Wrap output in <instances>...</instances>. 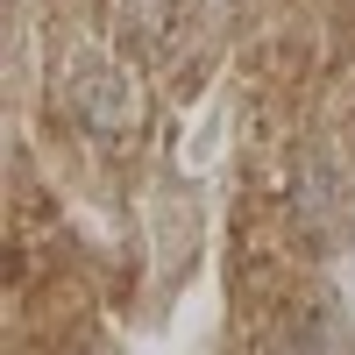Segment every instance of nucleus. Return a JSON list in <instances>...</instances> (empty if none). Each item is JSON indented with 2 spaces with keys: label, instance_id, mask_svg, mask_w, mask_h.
Returning a JSON list of instances; mask_svg holds the SVG:
<instances>
[{
  "label": "nucleus",
  "instance_id": "obj_1",
  "mask_svg": "<svg viewBox=\"0 0 355 355\" xmlns=\"http://www.w3.org/2000/svg\"><path fill=\"white\" fill-rule=\"evenodd\" d=\"M71 114L93 135H121L128 121H135V85L114 71V64H85L78 78H71Z\"/></svg>",
  "mask_w": 355,
  "mask_h": 355
},
{
  "label": "nucleus",
  "instance_id": "obj_2",
  "mask_svg": "<svg viewBox=\"0 0 355 355\" xmlns=\"http://www.w3.org/2000/svg\"><path fill=\"white\" fill-rule=\"evenodd\" d=\"M327 199H334L327 171H306V178H299V192H291V214H299L306 227H327Z\"/></svg>",
  "mask_w": 355,
  "mask_h": 355
},
{
  "label": "nucleus",
  "instance_id": "obj_3",
  "mask_svg": "<svg viewBox=\"0 0 355 355\" xmlns=\"http://www.w3.org/2000/svg\"><path fill=\"white\" fill-rule=\"evenodd\" d=\"M277 355H327V341H320V334L306 327V334H291V341H277Z\"/></svg>",
  "mask_w": 355,
  "mask_h": 355
}]
</instances>
